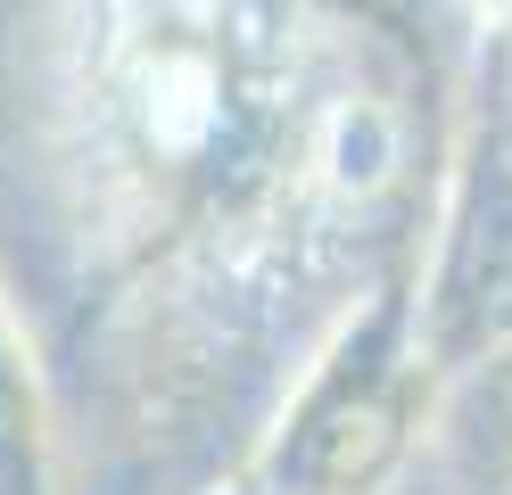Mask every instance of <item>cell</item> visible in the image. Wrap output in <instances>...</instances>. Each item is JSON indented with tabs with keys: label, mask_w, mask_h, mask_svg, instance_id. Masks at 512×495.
<instances>
[{
	"label": "cell",
	"mask_w": 512,
	"mask_h": 495,
	"mask_svg": "<svg viewBox=\"0 0 512 495\" xmlns=\"http://www.w3.org/2000/svg\"><path fill=\"white\" fill-rule=\"evenodd\" d=\"M438 396L446 388L430 380L422 339H413V297L380 289L306 363L290 413L256 454V487L265 495H380L405 471L413 429L430 421Z\"/></svg>",
	"instance_id": "1"
},
{
	"label": "cell",
	"mask_w": 512,
	"mask_h": 495,
	"mask_svg": "<svg viewBox=\"0 0 512 495\" xmlns=\"http://www.w3.org/2000/svg\"><path fill=\"white\" fill-rule=\"evenodd\" d=\"M413 339L438 388H463L512 355V149L479 132L438 207L430 273L413 289Z\"/></svg>",
	"instance_id": "2"
},
{
	"label": "cell",
	"mask_w": 512,
	"mask_h": 495,
	"mask_svg": "<svg viewBox=\"0 0 512 495\" xmlns=\"http://www.w3.org/2000/svg\"><path fill=\"white\" fill-rule=\"evenodd\" d=\"M0 495H42V405L9 339V314H0Z\"/></svg>",
	"instance_id": "3"
},
{
	"label": "cell",
	"mask_w": 512,
	"mask_h": 495,
	"mask_svg": "<svg viewBox=\"0 0 512 495\" xmlns=\"http://www.w3.org/2000/svg\"><path fill=\"white\" fill-rule=\"evenodd\" d=\"M446 396H471V413H479V446H488V462L512 479V355H496L488 372H471L463 388H446Z\"/></svg>",
	"instance_id": "4"
},
{
	"label": "cell",
	"mask_w": 512,
	"mask_h": 495,
	"mask_svg": "<svg viewBox=\"0 0 512 495\" xmlns=\"http://www.w3.org/2000/svg\"><path fill=\"white\" fill-rule=\"evenodd\" d=\"M488 132L512 149V42H504V58H496V108H488Z\"/></svg>",
	"instance_id": "5"
},
{
	"label": "cell",
	"mask_w": 512,
	"mask_h": 495,
	"mask_svg": "<svg viewBox=\"0 0 512 495\" xmlns=\"http://www.w3.org/2000/svg\"><path fill=\"white\" fill-rule=\"evenodd\" d=\"M232 495H265V487H256V479H248V487H232Z\"/></svg>",
	"instance_id": "6"
},
{
	"label": "cell",
	"mask_w": 512,
	"mask_h": 495,
	"mask_svg": "<svg viewBox=\"0 0 512 495\" xmlns=\"http://www.w3.org/2000/svg\"><path fill=\"white\" fill-rule=\"evenodd\" d=\"M488 9H504V17H512V0H488Z\"/></svg>",
	"instance_id": "7"
}]
</instances>
